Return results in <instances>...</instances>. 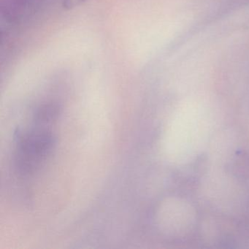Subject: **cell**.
<instances>
[{
	"mask_svg": "<svg viewBox=\"0 0 249 249\" xmlns=\"http://www.w3.org/2000/svg\"><path fill=\"white\" fill-rule=\"evenodd\" d=\"M53 145V138L48 132H30L23 136L18 144V166L22 171H30L48 155Z\"/></svg>",
	"mask_w": 249,
	"mask_h": 249,
	"instance_id": "1",
	"label": "cell"
},
{
	"mask_svg": "<svg viewBox=\"0 0 249 249\" xmlns=\"http://www.w3.org/2000/svg\"><path fill=\"white\" fill-rule=\"evenodd\" d=\"M59 113V107L56 105H44L42 106L36 114V119L42 122L52 120Z\"/></svg>",
	"mask_w": 249,
	"mask_h": 249,
	"instance_id": "2",
	"label": "cell"
},
{
	"mask_svg": "<svg viewBox=\"0 0 249 249\" xmlns=\"http://www.w3.org/2000/svg\"><path fill=\"white\" fill-rule=\"evenodd\" d=\"M88 0H63L62 6L65 9L72 10L85 3Z\"/></svg>",
	"mask_w": 249,
	"mask_h": 249,
	"instance_id": "3",
	"label": "cell"
}]
</instances>
